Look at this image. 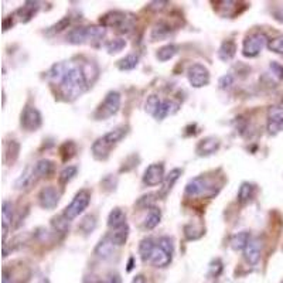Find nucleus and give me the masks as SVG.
Instances as JSON below:
<instances>
[{
    "mask_svg": "<svg viewBox=\"0 0 283 283\" xmlns=\"http://www.w3.org/2000/svg\"><path fill=\"white\" fill-rule=\"evenodd\" d=\"M75 151H77L75 144H74L72 142H65L61 147H60V153H61L62 161H68V160H70L71 157L75 154Z\"/></svg>",
    "mask_w": 283,
    "mask_h": 283,
    "instance_id": "38",
    "label": "nucleus"
},
{
    "mask_svg": "<svg viewBox=\"0 0 283 283\" xmlns=\"http://www.w3.org/2000/svg\"><path fill=\"white\" fill-rule=\"evenodd\" d=\"M115 242L112 241L111 238V235L108 234L105 235L104 238L101 239L99 242H98V245L95 247V255L98 258H101V259H108V258H111L114 255V251H115Z\"/></svg>",
    "mask_w": 283,
    "mask_h": 283,
    "instance_id": "16",
    "label": "nucleus"
},
{
    "mask_svg": "<svg viewBox=\"0 0 283 283\" xmlns=\"http://www.w3.org/2000/svg\"><path fill=\"white\" fill-rule=\"evenodd\" d=\"M65 71H67V62H57L47 72V80L53 82V84L60 85L64 75H65Z\"/></svg>",
    "mask_w": 283,
    "mask_h": 283,
    "instance_id": "23",
    "label": "nucleus"
},
{
    "mask_svg": "<svg viewBox=\"0 0 283 283\" xmlns=\"http://www.w3.org/2000/svg\"><path fill=\"white\" fill-rule=\"evenodd\" d=\"M178 108L180 105L174 102V101H161V104H160L159 109H157V112L154 114V119L156 121H163L164 118H167L168 115H174L177 111H178Z\"/></svg>",
    "mask_w": 283,
    "mask_h": 283,
    "instance_id": "21",
    "label": "nucleus"
},
{
    "mask_svg": "<svg viewBox=\"0 0 283 283\" xmlns=\"http://www.w3.org/2000/svg\"><path fill=\"white\" fill-rule=\"evenodd\" d=\"M251 241V234L248 231H241L238 234L232 235L230 244L234 251H244Z\"/></svg>",
    "mask_w": 283,
    "mask_h": 283,
    "instance_id": "27",
    "label": "nucleus"
},
{
    "mask_svg": "<svg viewBox=\"0 0 283 283\" xmlns=\"http://www.w3.org/2000/svg\"><path fill=\"white\" fill-rule=\"evenodd\" d=\"M139 57L136 54H128L122 60L118 61V68L121 71H132L138 67Z\"/></svg>",
    "mask_w": 283,
    "mask_h": 283,
    "instance_id": "30",
    "label": "nucleus"
},
{
    "mask_svg": "<svg viewBox=\"0 0 283 283\" xmlns=\"http://www.w3.org/2000/svg\"><path fill=\"white\" fill-rule=\"evenodd\" d=\"M168 33H170V27L163 24V23H160V24H157V26L153 28L151 38H153V40H161V38H164Z\"/></svg>",
    "mask_w": 283,
    "mask_h": 283,
    "instance_id": "41",
    "label": "nucleus"
},
{
    "mask_svg": "<svg viewBox=\"0 0 283 283\" xmlns=\"http://www.w3.org/2000/svg\"><path fill=\"white\" fill-rule=\"evenodd\" d=\"M119 108H121V94L116 92V91H111V92L106 94L105 99L99 104L95 114H94V118L97 121L109 119L111 116L118 114Z\"/></svg>",
    "mask_w": 283,
    "mask_h": 283,
    "instance_id": "4",
    "label": "nucleus"
},
{
    "mask_svg": "<svg viewBox=\"0 0 283 283\" xmlns=\"http://www.w3.org/2000/svg\"><path fill=\"white\" fill-rule=\"evenodd\" d=\"M232 82H234V77L228 74V75H224V77L220 78V81H218V85H220V88L221 89H227V88H230L231 85H232Z\"/></svg>",
    "mask_w": 283,
    "mask_h": 283,
    "instance_id": "48",
    "label": "nucleus"
},
{
    "mask_svg": "<svg viewBox=\"0 0 283 283\" xmlns=\"http://www.w3.org/2000/svg\"><path fill=\"white\" fill-rule=\"evenodd\" d=\"M101 24L102 27H114L122 33H126L133 28L135 20L124 11H109L101 17Z\"/></svg>",
    "mask_w": 283,
    "mask_h": 283,
    "instance_id": "5",
    "label": "nucleus"
},
{
    "mask_svg": "<svg viewBox=\"0 0 283 283\" xmlns=\"http://www.w3.org/2000/svg\"><path fill=\"white\" fill-rule=\"evenodd\" d=\"M54 168H55V164H54V161H51V160L48 159L38 160L34 166L35 177L40 178V177L51 176L54 173Z\"/></svg>",
    "mask_w": 283,
    "mask_h": 283,
    "instance_id": "26",
    "label": "nucleus"
},
{
    "mask_svg": "<svg viewBox=\"0 0 283 283\" xmlns=\"http://www.w3.org/2000/svg\"><path fill=\"white\" fill-rule=\"evenodd\" d=\"M91 203V193L88 190H80L75 197L72 198V201L70 203V205L65 207V210L62 212V215L68 220V221H72L74 218H77L80 214L87 210V207Z\"/></svg>",
    "mask_w": 283,
    "mask_h": 283,
    "instance_id": "6",
    "label": "nucleus"
},
{
    "mask_svg": "<svg viewBox=\"0 0 283 283\" xmlns=\"http://www.w3.org/2000/svg\"><path fill=\"white\" fill-rule=\"evenodd\" d=\"M58 87L65 101H74L88 89L89 84L82 70V62H67L65 75Z\"/></svg>",
    "mask_w": 283,
    "mask_h": 283,
    "instance_id": "1",
    "label": "nucleus"
},
{
    "mask_svg": "<svg viewBox=\"0 0 283 283\" xmlns=\"http://www.w3.org/2000/svg\"><path fill=\"white\" fill-rule=\"evenodd\" d=\"M126 224H128L126 222V214L124 212V210L114 208L112 211L109 212V215H108V227L111 230H118V228L124 227Z\"/></svg>",
    "mask_w": 283,
    "mask_h": 283,
    "instance_id": "22",
    "label": "nucleus"
},
{
    "mask_svg": "<svg viewBox=\"0 0 283 283\" xmlns=\"http://www.w3.org/2000/svg\"><path fill=\"white\" fill-rule=\"evenodd\" d=\"M255 195V186L251 183H242L238 190V203L241 205L248 204Z\"/></svg>",
    "mask_w": 283,
    "mask_h": 283,
    "instance_id": "28",
    "label": "nucleus"
},
{
    "mask_svg": "<svg viewBox=\"0 0 283 283\" xmlns=\"http://www.w3.org/2000/svg\"><path fill=\"white\" fill-rule=\"evenodd\" d=\"M77 173H78V168L75 167V166H67V167L64 168L61 173H60V176H58L60 184H61V186L68 184L71 180L77 176Z\"/></svg>",
    "mask_w": 283,
    "mask_h": 283,
    "instance_id": "35",
    "label": "nucleus"
},
{
    "mask_svg": "<svg viewBox=\"0 0 283 283\" xmlns=\"http://www.w3.org/2000/svg\"><path fill=\"white\" fill-rule=\"evenodd\" d=\"M160 104H161V99L157 95H150L147 97L146 102H144V109L147 114H150L151 116H154V114L157 112Z\"/></svg>",
    "mask_w": 283,
    "mask_h": 283,
    "instance_id": "36",
    "label": "nucleus"
},
{
    "mask_svg": "<svg viewBox=\"0 0 283 283\" xmlns=\"http://www.w3.org/2000/svg\"><path fill=\"white\" fill-rule=\"evenodd\" d=\"M128 128H116L114 131H111V132L105 133L104 136H101L99 139L94 142V144H92V154H94V157L97 160H106L109 157V154H111V150L115 147L116 144L119 143V142L124 139L125 136L128 135Z\"/></svg>",
    "mask_w": 283,
    "mask_h": 283,
    "instance_id": "2",
    "label": "nucleus"
},
{
    "mask_svg": "<svg viewBox=\"0 0 283 283\" xmlns=\"http://www.w3.org/2000/svg\"><path fill=\"white\" fill-rule=\"evenodd\" d=\"M171 257L173 255H170L168 252H166L163 248H160L159 245H156L154 248V251H153V254H151V258H150V262L151 265L154 266V268H166V266L170 265V262H171Z\"/></svg>",
    "mask_w": 283,
    "mask_h": 283,
    "instance_id": "19",
    "label": "nucleus"
},
{
    "mask_svg": "<svg viewBox=\"0 0 283 283\" xmlns=\"http://www.w3.org/2000/svg\"><path fill=\"white\" fill-rule=\"evenodd\" d=\"M109 235H111L112 241L115 242L116 247H122L125 242H126L128 237H129V227H128V224L124 225V227H121V228H118V230H114Z\"/></svg>",
    "mask_w": 283,
    "mask_h": 283,
    "instance_id": "31",
    "label": "nucleus"
},
{
    "mask_svg": "<svg viewBox=\"0 0 283 283\" xmlns=\"http://www.w3.org/2000/svg\"><path fill=\"white\" fill-rule=\"evenodd\" d=\"M13 222V203L4 200L1 205V227H3V242H6V237L9 232L10 225Z\"/></svg>",
    "mask_w": 283,
    "mask_h": 283,
    "instance_id": "17",
    "label": "nucleus"
},
{
    "mask_svg": "<svg viewBox=\"0 0 283 283\" xmlns=\"http://www.w3.org/2000/svg\"><path fill=\"white\" fill-rule=\"evenodd\" d=\"M208 272L211 276L217 278L220 276V274L222 272V262L220 259H212L211 264H210V268H208Z\"/></svg>",
    "mask_w": 283,
    "mask_h": 283,
    "instance_id": "46",
    "label": "nucleus"
},
{
    "mask_svg": "<svg viewBox=\"0 0 283 283\" xmlns=\"http://www.w3.org/2000/svg\"><path fill=\"white\" fill-rule=\"evenodd\" d=\"M38 9H40V6H38L37 1H26L24 6H21L20 9L16 10V13H14L13 16L18 17V20H20L21 23H28L31 18L34 17L35 13L38 11Z\"/></svg>",
    "mask_w": 283,
    "mask_h": 283,
    "instance_id": "18",
    "label": "nucleus"
},
{
    "mask_svg": "<svg viewBox=\"0 0 283 283\" xmlns=\"http://www.w3.org/2000/svg\"><path fill=\"white\" fill-rule=\"evenodd\" d=\"M283 131V106L274 105L268 109V132L278 135Z\"/></svg>",
    "mask_w": 283,
    "mask_h": 283,
    "instance_id": "12",
    "label": "nucleus"
},
{
    "mask_svg": "<svg viewBox=\"0 0 283 283\" xmlns=\"http://www.w3.org/2000/svg\"><path fill=\"white\" fill-rule=\"evenodd\" d=\"M34 178H35L34 167H27L26 170L21 173V176L16 180V183H14L16 190H26V188H28V187L34 183Z\"/></svg>",
    "mask_w": 283,
    "mask_h": 283,
    "instance_id": "25",
    "label": "nucleus"
},
{
    "mask_svg": "<svg viewBox=\"0 0 283 283\" xmlns=\"http://www.w3.org/2000/svg\"><path fill=\"white\" fill-rule=\"evenodd\" d=\"M61 193L53 186L44 187L38 194V203L44 210H54L60 203Z\"/></svg>",
    "mask_w": 283,
    "mask_h": 283,
    "instance_id": "13",
    "label": "nucleus"
},
{
    "mask_svg": "<svg viewBox=\"0 0 283 283\" xmlns=\"http://www.w3.org/2000/svg\"><path fill=\"white\" fill-rule=\"evenodd\" d=\"M180 176H181V170H180V168H173L167 176L164 177V181H163V184H161V188H160L157 197L164 198V197L171 191V188L174 187V184H176V181L178 180V177Z\"/></svg>",
    "mask_w": 283,
    "mask_h": 283,
    "instance_id": "20",
    "label": "nucleus"
},
{
    "mask_svg": "<svg viewBox=\"0 0 283 283\" xmlns=\"http://www.w3.org/2000/svg\"><path fill=\"white\" fill-rule=\"evenodd\" d=\"M261 252H262V242L259 238H251L247 248L244 249V257L247 259L248 264L257 265L261 259Z\"/></svg>",
    "mask_w": 283,
    "mask_h": 283,
    "instance_id": "15",
    "label": "nucleus"
},
{
    "mask_svg": "<svg viewBox=\"0 0 283 283\" xmlns=\"http://www.w3.org/2000/svg\"><path fill=\"white\" fill-rule=\"evenodd\" d=\"M237 54V44L232 40H225L218 48V58L221 61H231Z\"/></svg>",
    "mask_w": 283,
    "mask_h": 283,
    "instance_id": "24",
    "label": "nucleus"
},
{
    "mask_svg": "<svg viewBox=\"0 0 283 283\" xmlns=\"http://www.w3.org/2000/svg\"><path fill=\"white\" fill-rule=\"evenodd\" d=\"M282 283H283V282H282Z\"/></svg>",
    "mask_w": 283,
    "mask_h": 283,
    "instance_id": "52",
    "label": "nucleus"
},
{
    "mask_svg": "<svg viewBox=\"0 0 283 283\" xmlns=\"http://www.w3.org/2000/svg\"><path fill=\"white\" fill-rule=\"evenodd\" d=\"M184 234H186L187 239L193 241V239H198L200 237H203L204 230H203V227H200V228H195L194 225L188 224V225H186V228H184Z\"/></svg>",
    "mask_w": 283,
    "mask_h": 283,
    "instance_id": "40",
    "label": "nucleus"
},
{
    "mask_svg": "<svg viewBox=\"0 0 283 283\" xmlns=\"http://www.w3.org/2000/svg\"><path fill=\"white\" fill-rule=\"evenodd\" d=\"M132 283H146V279H144V276H143V275H138V276H135V278H133Z\"/></svg>",
    "mask_w": 283,
    "mask_h": 283,
    "instance_id": "51",
    "label": "nucleus"
},
{
    "mask_svg": "<svg viewBox=\"0 0 283 283\" xmlns=\"http://www.w3.org/2000/svg\"><path fill=\"white\" fill-rule=\"evenodd\" d=\"M211 181L207 176H198L191 178L186 186L187 197H200V195H207V193L211 190Z\"/></svg>",
    "mask_w": 283,
    "mask_h": 283,
    "instance_id": "9",
    "label": "nucleus"
},
{
    "mask_svg": "<svg viewBox=\"0 0 283 283\" xmlns=\"http://www.w3.org/2000/svg\"><path fill=\"white\" fill-rule=\"evenodd\" d=\"M105 27H97V26H89V27H77L72 28L68 35H67V41L70 44L78 45L84 44V43H89V41H98L102 40L105 35Z\"/></svg>",
    "mask_w": 283,
    "mask_h": 283,
    "instance_id": "3",
    "label": "nucleus"
},
{
    "mask_svg": "<svg viewBox=\"0 0 283 283\" xmlns=\"http://www.w3.org/2000/svg\"><path fill=\"white\" fill-rule=\"evenodd\" d=\"M51 227L53 230L57 232V234H61L64 235L65 232H68V228H70V221L64 217V215H58V217H54L51 220Z\"/></svg>",
    "mask_w": 283,
    "mask_h": 283,
    "instance_id": "34",
    "label": "nucleus"
},
{
    "mask_svg": "<svg viewBox=\"0 0 283 283\" xmlns=\"http://www.w3.org/2000/svg\"><path fill=\"white\" fill-rule=\"evenodd\" d=\"M154 248H156V245H154V242L150 238L142 239L141 244H139V254H141V258L143 262H149L150 261Z\"/></svg>",
    "mask_w": 283,
    "mask_h": 283,
    "instance_id": "29",
    "label": "nucleus"
},
{
    "mask_svg": "<svg viewBox=\"0 0 283 283\" xmlns=\"http://www.w3.org/2000/svg\"><path fill=\"white\" fill-rule=\"evenodd\" d=\"M221 146V142L218 138H214V136H208L203 141L198 142L197 147H195V153L200 156V157H207V156H211L215 151H218Z\"/></svg>",
    "mask_w": 283,
    "mask_h": 283,
    "instance_id": "14",
    "label": "nucleus"
},
{
    "mask_svg": "<svg viewBox=\"0 0 283 283\" xmlns=\"http://www.w3.org/2000/svg\"><path fill=\"white\" fill-rule=\"evenodd\" d=\"M160 220H161V212H160V210L153 207L149 210V214L144 220V228L146 230H154L159 225Z\"/></svg>",
    "mask_w": 283,
    "mask_h": 283,
    "instance_id": "32",
    "label": "nucleus"
},
{
    "mask_svg": "<svg viewBox=\"0 0 283 283\" xmlns=\"http://www.w3.org/2000/svg\"><path fill=\"white\" fill-rule=\"evenodd\" d=\"M11 154H13L14 159H17L18 144L14 141H11L9 144H7V149H6V153H4V159H6V161H10V156H11Z\"/></svg>",
    "mask_w": 283,
    "mask_h": 283,
    "instance_id": "45",
    "label": "nucleus"
},
{
    "mask_svg": "<svg viewBox=\"0 0 283 283\" xmlns=\"http://www.w3.org/2000/svg\"><path fill=\"white\" fill-rule=\"evenodd\" d=\"M187 77L191 87L194 88H203L210 84V71L207 70V67H204L203 64H193L188 68Z\"/></svg>",
    "mask_w": 283,
    "mask_h": 283,
    "instance_id": "8",
    "label": "nucleus"
},
{
    "mask_svg": "<svg viewBox=\"0 0 283 283\" xmlns=\"http://www.w3.org/2000/svg\"><path fill=\"white\" fill-rule=\"evenodd\" d=\"M271 70L279 80L283 81V65H281L279 62H271Z\"/></svg>",
    "mask_w": 283,
    "mask_h": 283,
    "instance_id": "49",
    "label": "nucleus"
},
{
    "mask_svg": "<svg viewBox=\"0 0 283 283\" xmlns=\"http://www.w3.org/2000/svg\"><path fill=\"white\" fill-rule=\"evenodd\" d=\"M268 48L274 53L283 55V35H278V37L272 38L268 44Z\"/></svg>",
    "mask_w": 283,
    "mask_h": 283,
    "instance_id": "42",
    "label": "nucleus"
},
{
    "mask_svg": "<svg viewBox=\"0 0 283 283\" xmlns=\"http://www.w3.org/2000/svg\"><path fill=\"white\" fill-rule=\"evenodd\" d=\"M156 201V198H154V194H147V195H143L139 198V201H138V205L142 207V208H153V203Z\"/></svg>",
    "mask_w": 283,
    "mask_h": 283,
    "instance_id": "44",
    "label": "nucleus"
},
{
    "mask_svg": "<svg viewBox=\"0 0 283 283\" xmlns=\"http://www.w3.org/2000/svg\"><path fill=\"white\" fill-rule=\"evenodd\" d=\"M97 227V218L95 215H87L80 224V230L84 232V234H91L92 231L95 230Z\"/></svg>",
    "mask_w": 283,
    "mask_h": 283,
    "instance_id": "37",
    "label": "nucleus"
},
{
    "mask_svg": "<svg viewBox=\"0 0 283 283\" xmlns=\"http://www.w3.org/2000/svg\"><path fill=\"white\" fill-rule=\"evenodd\" d=\"M164 166L163 163H153L149 167L144 170V174H143V183L146 186L154 187L163 184L164 181Z\"/></svg>",
    "mask_w": 283,
    "mask_h": 283,
    "instance_id": "11",
    "label": "nucleus"
},
{
    "mask_svg": "<svg viewBox=\"0 0 283 283\" xmlns=\"http://www.w3.org/2000/svg\"><path fill=\"white\" fill-rule=\"evenodd\" d=\"M157 245L160 248H163L166 252H168L170 255H173V252H174V247H173V241L168 238V237H163V238L159 239V242H157Z\"/></svg>",
    "mask_w": 283,
    "mask_h": 283,
    "instance_id": "47",
    "label": "nucleus"
},
{
    "mask_svg": "<svg viewBox=\"0 0 283 283\" xmlns=\"http://www.w3.org/2000/svg\"><path fill=\"white\" fill-rule=\"evenodd\" d=\"M102 283H122V279L118 274H109Z\"/></svg>",
    "mask_w": 283,
    "mask_h": 283,
    "instance_id": "50",
    "label": "nucleus"
},
{
    "mask_svg": "<svg viewBox=\"0 0 283 283\" xmlns=\"http://www.w3.org/2000/svg\"><path fill=\"white\" fill-rule=\"evenodd\" d=\"M125 47H126V41L124 38H115V40H112L106 44V50L109 54H115L122 51Z\"/></svg>",
    "mask_w": 283,
    "mask_h": 283,
    "instance_id": "39",
    "label": "nucleus"
},
{
    "mask_svg": "<svg viewBox=\"0 0 283 283\" xmlns=\"http://www.w3.org/2000/svg\"><path fill=\"white\" fill-rule=\"evenodd\" d=\"M268 44H269L268 37L264 33H255L247 37V40L244 41L242 54L248 58H254V57H258Z\"/></svg>",
    "mask_w": 283,
    "mask_h": 283,
    "instance_id": "7",
    "label": "nucleus"
},
{
    "mask_svg": "<svg viewBox=\"0 0 283 283\" xmlns=\"http://www.w3.org/2000/svg\"><path fill=\"white\" fill-rule=\"evenodd\" d=\"M71 20L70 17H62L58 23H55L54 26L50 27V33H61L62 30H65V28H68V26H70Z\"/></svg>",
    "mask_w": 283,
    "mask_h": 283,
    "instance_id": "43",
    "label": "nucleus"
},
{
    "mask_svg": "<svg viewBox=\"0 0 283 283\" xmlns=\"http://www.w3.org/2000/svg\"><path fill=\"white\" fill-rule=\"evenodd\" d=\"M20 124L23 129H26L28 132H34L43 124V118H41V114L38 112V109H35L33 106H27L21 112Z\"/></svg>",
    "mask_w": 283,
    "mask_h": 283,
    "instance_id": "10",
    "label": "nucleus"
},
{
    "mask_svg": "<svg viewBox=\"0 0 283 283\" xmlns=\"http://www.w3.org/2000/svg\"><path fill=\"white\" fill-rule=\"evenodd\" d=\"M176 54H177V45L167 44V45H163L161 48L157 50L156 57H157V60H159V61L166 62V61H168V60H171Z\"/></svg>",
    "mask_w": 283,
    "mask_h": 283,
    "instance_id": "33",
    "label": "nucleus"
}]
</instances>
